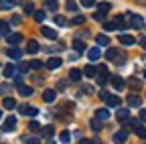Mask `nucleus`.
Returning a JSON list of instances; mask_svg holds the SVG:
<instances>
[{
  "mask_svg": "<svg viewBox=\"0 0 146 144\" xmlns=\"http://www.w3.org/2000/svg\"><path fill=\"white\" fill-rule=\"evenodd\" d=\"M8 57H10V59H14V61H18V59L23 57V53H21V49L10 47V49H8Z\"/></svg>",
  "mask_w": 146,
  "mask_h": 144,
  "instance_id": "obj_19",
  "label": "nucleus"
},
{
  "mask_svg": "<svg viewBox=\"0 0 146 144\" xmlns=\"http://www.w3.org/2000/svg\"><path fill=\"white\" fill-rule=\"evenodd\" d=\"M110 8H112V4H110V2H100V4H98V12H104V14H108Z\"/></svg>",
  "mask_w": 146,
  "mask_h": 144,
  "instance_id": "obj_27",
  "label": "nucleus"
},
{
  "mask_svg": "<svg viewBox=\"0 0 146 144\" xmlns=\"http://www.w3.org/2000/svg\"><path fill=\"white\" fill-rule=\"evenodd\" d=\"M45 6L49 10H59V2H57V0H45Z\"/></svg>",
  "mask_w": 146,
  "mask_h": 144,
  "instance_id": "obj_29",
  "label": "nucleus"
},
{
  "mask_svg": "<svg viewBox=\"0 0 146 144\" xmlns=\"http://www.w3.org/2000/svg\"><path fill=\"white\" fill-rule=\"evenodd\" d=\"M39 51H41V45L36 43V41H29V43H27V53L35 55V53H39Z\"/></svg>",
  "mask_w": 146,
  "mask_h": 144,
  "instance_id": "obj_10",
  "label": "nucleus"
},
{
  "mask_svg": "<svg viewBox=\"0 0 146 144\" xmlns=\"http://www.w3.org/2000/svg\"><path fill=\"white\" fill-rule=\"evenodd\" d=\"M0 35H4L6 39L10 37V23H6V21H0Z\"/></svg>",
  "mask_w": 146,
  "mask_h": 144,
  "instance_id": "obj_16",
  "label": "nucleus"
},
{
  "mask_svg": "<svg viewBox=\"0 0 146 144\" xmlns=\"http://www.w3.org/2000/svg\"><path fill=\"white\" fill-rule=\"evenodd\" d=\"M21 41H23V35H18V33H14V35H10V37H8V45H10V47H16Z\"/></svg>",
  "mask_w": 146,
  "mask_h": 144,
  "instance_id": "obj_21",
  "label": "nucleus"
},
{
  "mask_svg": "<svg viewBox=\"0 0 146 144\" xmlns=\"http://www.w3.org/2000/svg\"><path fill=\"white\" fill-rule=\"evenodd\" d=\"M29 130H31V132H39V130H41V124H39V122H31V124H29Z\"/></svg>",
  "mask_w": 146,
  "mask_h": 144,
  "instance_id": "obj_40",
  "label": "nucleus"
},
{
  "mask_svg": "<svg viewBox=\"0 0 146 144\" xmlns=\"http://www.w3.org/2000/svg\"><path fill=\"white\" fill-rule=\"evenodd\" d=\"M10 89H12V87H10L8 83H2V85H0V94H2V96H8Z\"/></svg>",
  "mask_w": 146,
  "mask_h": 144,
  "instance_id": "obj_41",
  "label": "nucleus"
},
{
  "mask_svg": "<svg viewBox=\"0 0 146 144\" xmlns=\"http://www.w3.org/2000/svg\"><path fill=\"white\" fill-rule=\"evenodd\" d=\"M67 10L69 12H77V4L73 2V0H69V2H67Z\"/></svg>",
  "mask_w": 146,
  "mask_h": 144,
  "instance_id": "obj_43",
  "label": "nucleus"
},
{
  "mask_svg": "<svg viewBox=\"0 0 146 144\" xmlns=\"http://www.w3.org/2000/svg\"><path fill=\"white\" fill-rule=\"evenodd\" d=\"M41 33H43V37H47V39H51V41L57 39V33H55L53 29H49V27H41Z\"/></svg>",
  "mask_w": 146,
  "mask_h": 144,
  "instance_id": "obj_12",
  "label": "nucleus"
},
{
  "mask_svg": "<svg viewBox=\"0 0 146 144\" xmlns=\"http://www.w3.org/2000/svg\"><path fill=\"white\" fill-rule=\"evenodd\" d=\"M45 19H47V14H45L43 10H39V12H35V21H36V23H45Z\"/></svg>",
  "mask_w": 146,
  "mask_h": 144,
  "instance_id": "obj_36",
  "label": "nucleus"
},
{
  "mask_svg": "<svg viewBox=\"0 0 146 144\" xmlns=\"http://www.w3.org/2000/svg\"><path fill=\"white\" fill-rule=\"evenodd\" d=\"M83 23H85V16H83V14L73 16V21H71V25H83Z\"/></svg>",
  "mask_w": 146,
  "mask_h": 144,
  "instance_id": "obj_37",
  "label": "nucleus"
},
{
  "mask_svg": "<svg viewBox=\"0 0 146 144\" xmlns=\"http://www.w3.org/2000/svg\"><path fill=\"white\" fill-rule=\"evenodd\" d=\"M126 85H130V87H134V89H140V79H136V77H130L126 81Z\"/></svg>",
  "mask_w": 146,
  "mask_h": 144,
  "instance_id": "obj_32",
  "label": "nucleus"
},
{
  "mask_svg": "<svg viewBox=\"0 0 146 144\" xmlns=\"http://www.w3.org/2000/svg\"><path fill=\"white\" fill-rule=\"evenodd\" d=\"M55 98H57V92H55V89H45V92H43V100L45 102H55Z\"/></svg>",
  "mask_w": 146,
  "mask_h": 144,
  "instance_id": "obj_13",
  "label": "nucleus"
},
{
  "mask_svg": "<svg viewBox=\"0 0 146 144\" xmlns=\"http://www.w3.org/2000/svg\"><path fill=\"white\" fill-rule=\"evenodd\" d=\"M79 144H94V142L87 140V138H81V140H79Z\"/></svg>",
  "mask_w": 146,
  "mask_h": 144,
  "instance_id": "obj_49",
  "label": "nucleus"
},
{
  "mask_svg": "<svg viewBox=\"0 0 146 144\" xmlns=\"http://www.w3.org/2000/svg\"><path fill=\"white\" fill-rule=\"evenodd\" d=\"M14 83H16V85H23V77H21V75H18V73L14 75Z\"/></svg>",
  "mask_w": 146,
  "mask_h": 144,
  "instance_id": "obj_47",
  "label": "nucleus"
},
{
  "mask_svg": "<svg viewBox=\"0 0 146 144\" xmlns=\"http://www.w3.org/2000/svg\"><path fill=\"white\" fill-rule=\"evenodd\" d=\"M106 59H108V61H116L118 65L126 63V55H124L122 51H118V49H108V51H106Z\"/></svg>",
  "mask_w": 146,
  "mask_h": 144,
  "instance_id": "obj_1",
  "label": "nucleus"
},
{
  "mask_svg": "<svg viewBox=\"0 0 146 144\" xmlns=\"http://www.w3.org/2000/svg\"><path fill=\"white\" fill-rule=\"evenodd\" d=\"M110 81H112V85H114L116 89H124V85H126V81H124L120 75H112V77H110Z\"/></svg>",
  "mask_w": 146,
  "mask_h": 144,
  "instance_id": "obj_9",
  "label": "nucleus"
},
{
  "mask_svg": "<svg viewBox=\"0 0 146 144\" xmlns=\"http://www.w3.org/2000/svg\"><path fill=\"white\" fill-rule=\"evenodd\" d=\"M96 118H100L102 122H108V120H110V110L102 108V110H98V112H96Z\"/></svg>",
  "mask_w": 146,
  "mask_h": 144,
  "instance_id": "obj_22",
  "label": "nucleus"
},
{
  "mask_svg": "<svg viewBox=\"0 0 146 144\" xmlns=\"http://www.w3.org/2000/svg\"><path fill=\"white\" fill-rule=\"evenodd\" d=\"M14 128H16V118L14 116H8L4 120V124H2V132H12Z\"/></svg>",
  "mask_w": 146,
  "mask_h": 144,
  "instance_id": "obj_3",
  "label": "nucleus"
},
{
  "mask_svg": "<svg viewBox=\"0 0 146 144\" xmlns=\"http://www.w3.org/2000/svg\"><path fill=\"white\" fill-rule=\"evenodd\" d=\"M55 25H59V27H67V19H65V16H61V14H57V16H55Z\"/></svg>",
  "mask_w": 146,
  "mask_h": 144,
  "instance_id": "obj_34",
  "label": "nucleus"
},
{
  "mask_svg": "<svg viewBox=\"0 0 146 144\" xmlns=\"http://www.w3.org/2000/svg\"><path fill=\"white\" fill-rule=\"evenodd\" d=\"M18 94H21L23 98H31V96H33V87H29V85H18Z\"/></svg>",
  "mask_w": 146,
  "mask_h": 144,
  "instance_id": "obj_20",
  "label": "nucleus"
},
{
  "mask_svg": "<svg viewBox=\"0 0 146 144\" xmlns=\"http://www.w3.org/2000/svg\"><path fill=\"white\" fill-rule=\"evenodd\" d=\"M140 45H142V47L146 49V39H140Z\"/></svg>",
  "mask_w": 146,
  "mask_h": 144,
  "instance_id": "obj_50",
  "label": "nucleus"
},
{
  "mask_svg": "<svg viewBox=\"0 0 146 144\" xmlns=\"http://www.w3.org/2000/svg\"><path fill=\"white\" fill-rule=\"evenodd\" d=\"M96 79H98V83H100V85H104V83L110 79V71H108V65H100V67H98V77H96Z\"/></svg>",
  "mask_w": 146,
  "mask_h": 144,
  "instance_id": "obj_2",
  "label": "nucleus"
},
{
  "mask_svg": "<svg viewBox=\"0 0 146 144\" xmlns=\"http://www.w3.org/2000/svg\"><path fill=\"white\" fill-rule=\"evenodd\" d=\"M126 104H128V106H132V108H138V106H140L142 102H140V98H138V96H134V94H130V96H128V98H126Z\"/></svg>",
  "mask_w": 146,
  "mask_h": 144,
  "instance_id": "obj_14",
  "label": "nucleus"
},
{
  "mask_svg": "<svg viewBox=\"0 0 146 144\" xmlns=\"http://www.w3.org/2000/svg\"><path fill=\"white\" fill-rule=\"evenodd\" d=\"M136 2H140V4H146V0H136Z\"/></svg>",
  "mask_w": 146,
  "mask_h": 144,
  "instance_id": "obj_51",
  "label": "nucleus"
},
{
  "mask_svg": "<svg viewBox=\"0 0 146 144\" xmlns=\"http://www.w3.org/2000/svg\"><path fill=\"white\" fill-rule=\"evenodd\" d=\"M14 6L12 0H0V10H10Z\"/></svg>",
  "mask_w": 146,
  "mask_h": 144,
  "instance_id": "obj_30",
  "label": "nucleus"
},
{
  "mask_svg": "<svg viewBox=\"0 0 146 144\" xmlns=\"http://www.w3.org/2000/svg\"><path fill=\"white\" fill-rule=\"evenodd\" d=\"M83 75L85 77H89V79H94V77H98V67H94V65H87L85 69H83Z\"/></svg>",
  "mask_w": 146,
  "mask_h": 144,
  "instance_id": "obj_6",
  "label": "nucleus"
},
{
  "mask_svg": "<svg viewBox=\"0 0 146 144\" xmlns=\"http://www.w3.org/2000/svg\"><path fill=\"white\" fill-rule=\"evenodd\" d=\"M126 140H128V130H120V132L114 134V142L116 144H124Z\"/></svg>",
  "mask_w": 146,
  "mask_h": 144,
  "instance_id": "obj_7",
  "label": "nucleus"
},
{
  "mask_svg": "<svg viewBox=\"0 0 146 144\" xmlns=\"http://www.w3.org/2000/svg\"><path fill=\"white\" fill-rule=\"evenodd\" d=\"M118 41H120L122 45H126V47H130V45H134V43H136V39L132 37V35H124V33L120 35V39H118Z\"/></svg>",
  "mask_w": 146,
  "mask_h": 144,
  "instance_id": "obj_8",
  "label": "nucleus"
},
{
  "mask_svg": "<svg viewBox=\"0 0 146 144\" xmlns=\"http://www.w3.org/2000/svg\"><path fill=\"white\" fill-rule=\"evenodd\" d=\"M16 71H18V67H14L12 63H8V65L4 67V73H2V75L10 79V77H14V75H16Z\"/></svg>",
  "mask_w": 146,
  "mask_h": 144,
  "instance_id": "obj_11",
  "label": "nucleus"
},
{
  "mask_svg": "<svg viewBox=\"0 0 146 144\" xmlns=\"http://www.w3.org/2000/svg\"><path fill=\"white\" fill-rule=\"evenodd\" d=\"M81 75H83V71H79V69H71V71H69V79H71V81H79Z\"/></svg>",
  "mask_w": 146,
  "mask_h": 144,
  "instance_id": "obj_25",
  "label": "nucleus"
},
{
  "mask_svg": "<svg viewBox=\"0 0 146 144\" xmlns=\"http://www.w3.org/2000/svg\"><path fill=\"white\" fill-rule=\"evenodd\" d=\"M23 140H25V144H41V140H39V138H27V136H25Z\"/></svg>",
  "mask_w": 146,
  "mask_h": 144,
  "instance_id": "obj_45",
  "label": "nucleus"
},
{
  "mask_svg": "<svg viewBox=\"0 0 146 144\" xmlns=\"http://www.w3.org/2000/svg\"><path fill=\"white\" fill-rule=\"evenodd\" d=\"M2 106L6 108V110H14V108H16L18 104H16V100H14V98H4V102H2Z\"/></svg>",
  "mask_w": 146,
  "mask_h": 144,
  "instance_id": "obj_24",
  "label": "nucleus"
},
{
  "mask_svg": "<svg viewBox=\"0 0 146 144\" xmlns=\"http://www.w3.org/2000/svg\"><path fill=\"white\" fill-rule=\"evenodd\" d=\"M53 134H55V128H53L51 124L43 128V136H45V138H53Z\"/></svg>",
  "mask_w": 146,
  "mask_h": 144,
  "instance_id": "obj_31",
  "label": "nucleus"
},
{
  "mask_svg": "<svg viewBox=\"0 0 146 144\" xmlns=\"http://www.w3.org/2000/svg\"><path fill=\"white\" fill-rule=\"evenodd\" d=\"M134 132H136V136H140V138H146V128H144V126L136 124V126H134Z\"/></svg>",
  "mask_w": 146,
  "mask_h": 144,
  "instance_id": "obj_28",
  "label": "nucleus"
},
{
  "mask_svg": "<svg viewBox=\"0 0 146 144\" xmlns=\"http://www.w3.org/2000/svg\"><path fill=\"white\" fill-rule=\"evenodd\" d=\"M87 57H89V63H96V61L102 57V51H100L98 47H91V49L87 51Z\"/></svg>",
  "mask_w": 146,
  "mask_h": 144,
  "instance_id": "obj_4",
  "label": "nucleus"
},
{
  "mask_svg": "<svg viewBox=\"0 0 146 144\" xmlns=\"http://www.w3.org/2000/svg\"><path fill=\"white\" fill-rule=\"evenodd\" d=\"M140 120L146 122V110H140Z\"/></svg>",
  "mask_w": 146,
  "mask_h": 144,
  "instance_id": "obj_48",
  "label": "nucleus"
},
{
  "mask_svg": "<svg viewBox=\"0 0 146 144\" xmlns=\"http://www.w3.org/2000/svg\"><path fill=\"white\" fill-rule=\"evenodd\" d=\"M59 140H61V142H63V144H67V142H69V140H71V134H69V132H67V130H65V132H61V136H59Z\"/></svg>",
  "mask_w": 146,
  "mask_h": 144,
  "instance_id": "obj_39",
  "label": "nucleus"
},
{
  "mask_svg": "<svg viewBox=\"0 0 146 144\" xmlns=\"http://www.w3.org/2000/svg\"><path fill=\"white\" fill-rule=\"evenodd\" d=\"M59 67H61V59L59 57H51L47 61V69H59Z\"/></svg>",
  "mask_w": 146,
  "mask_h": 144,
  "instance_id": "obj_17",
  "label": "nucleus"
},
{
  "mask_svg": "<svg viewBox=\"0 0 146 144\" xmlns=\"http://www.w3.org/2000/svg\"><path fill=\"white\" fill-rule=\"evenodd\" d=\"M21 114H23V116L35 118L36 114H39V110H36V108H33V106H21Z\"/></svg>",
  "mask_w": 146,
  "mask_h": 144,
  "instance_id": "obj_5",
  "label": "nucleus"
},
{
  "mask_svg": "<svg viewBox=\"0 0 146 144\" xmlns=\"http://www.w3.org/2000/svg\"><path fill=\"white\" fill-rule=\"evenodd\" d=\"M104 102H106L108 106H120V104H122V100H120L118 96H112V94H108V98H106Z\"/></svg>",
  "mask_w": 146,
  "mask_h": 144,
  "instance_id": "obj_18",
  "label": "nucleus"
},
{
  "mask_svg": "<svg viewBox=\"0 0 146 144\" xmlns=\"http://www.w3.org/2000/svg\"><path fill=\"white\" fill-rule=\"evenodd\" d=\"M81 6H85V8H94V6H96V0H81Z\"/></svg>",
  "mask_w": 146,
  "mask_h": 144,
  "instance_id": "obj_42",
  "label": "nucleus"
},
{
  "mask_svg": "<svg viewBox=\"0 0 146 144\" xmlns=\"http://www.w3.org/2000/svg\"><path fill=\"white\" fill-rule=\"evenodd\" d=\"M91 128H94L96 132H100L102 130V120L100 118H94V120H91Z\"/></svg>",
  "mask_w": 146,
  "mask_h": 144,
  "instance_id": "obj_35",
  "label": "nucleus"
},
{
  "mask_svg": "<svg viewBox=\"0 0 146 144\" xmlns=\"http://www.w3.org/2000/svg\"><path fill=\"white\" fill-rule=\"evenodd\" d=\"M23 8H25V14H35V4L33 2H25Z\"/></svg>",
  "mask_w": 146,
  "mask_h": 144,
  "instance_id": "obj_33",
  "label": "nucleus"
},
{
  "mask_svg": "<svg viewBox=\"0 0 146 144\" xmlns=\"http://www.w3.org/2000/svg\"><path fill=\"white\" fill-rule=\"evenodd\" d=\"M73 51L83 53V51H85V43H83V41H79V39H77V41H73Z\"/></svg>",
  "mask_w": 146,
  "mask_h": 144,
  "instance_id": "obj_26",
  "label": "nucleus"
},
{
  "mask_svg": "<svg viewBox=\"0 0 146 144\" xmlns=\"http://www.w3.org/2000/svg\"><path fill=\"white\" fill-rule=\"evenodd\" d=\"M10 23H12V25H21V16H18V14H14L12 19H10Z\"/></svg>",
  "mask_w": 146,
  "mask_h": 144,
  "instance_id": "obj_46",
  "label": "nucleus"
},
{
  "mask_svg": "<svg viewBox=\"0 0 146 144\" xmlns=\"http://www.w3.org/2000/svg\"><path fill=\"white\" fill-rule=\"evenodd\" d=\"M116 118H118V122H128V120H130V112H128V110H118L116 112Z\"/></svg>",
  "mask_w": 146,
  "mask_h": 144,
  "instance_id": "obj_15",
  "label": "nucleus"
},
{
  "mask_svg": "<svg viewBox=\"0 0 146 144\" xmlns=\"http://www.w3.org/2000/svg\"><path fill=\"white\" fill-rule=\"evenodd\" d=\"M41 67H43V61H39V59L31 61V69H41Z\"/></svg>",
  "mask_w": 146,
  "mask_h": 144,
  "instance_id": "obj_44",
  "label": "nucleus"
},
{
  "mask_svg": "<svg viewBox=\"0 0 146 144\" xmlns=\"http://www.w3.org/2000/svg\"><path fill=\"white\" fill-rule=\"evenodd\" d=\"M0 118H2V112H0Z\"/></svg>",
  "mask_w": 146,
  "mask_h": 144,
  "instance_id": "obj_53",
  "label": "nucleus"
},
{
  "mask_svg": "<svg viewBox=\"0 0 146 144\" xmlns=\"http://www.w3.org/2000/svg\"><path fill=\"white\" fill-rule=\"evenodd\" d=\"M96 41H98V45H100V47H108V45H110V37H108V35H104V33H102V35H98Z\"/></svg>",
  "mask_w": 146,
  "mask_h": 144,
  "instance_id": "obj_23",
  "label": "nucleus"
},
{
  "mask_svg": "<svg viewBox=\"0 0 146 144\" xmlns=\"http://www.w3.org/2000/svg\"><path fill=\"white\" fill-rule=\"evenodd\" d=\"M94 144H102V142H100V140H94Z\"/></svg>",
  "mask_w": 146,
  "mask_h": 144,
  "instance_id": "obj_52",
  "label": "nucleus"
},
{
  "mask_svg": "<svg viewBox=\"0 0 146 144\" xmlns=\"http://www.w3.org/2000/svg\"><path fill=\"white\" fill-rule=\"evenodd\" d=\"M29 69H31V63H21V65H18V73H21V75H25Z\"/></svg>",
  "mask_w": 146,
  "mask_h": 144,
  "instance_id": "obj_38",
  "label": "nucleus"
}]
</instances>
